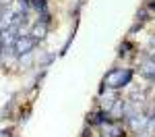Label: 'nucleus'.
<instances>
[{
	"label": "nucleus",
	"instance_id": "obj_9",
	"mask_svg": "<svg viewBox=\"0 0 155 137\" xmlns=\"http://www.w3.org/2000/svg\"><path fill=\"white\" fill-rule=\"evenodd\" d=\"M151 60H153V62H155V52H153V56H151Z\"/></svg>",
	"mask_w": 155,
	"mask_h": 137
},
{
	"label": "nucleus",
	"instance_id": "obj_7",
	"mask_svg": "<svg viewBox=\"0 0 155 137\" xmlns=\"http://www.w3.org/2000/svg\"><path fill=\"white\" fill-rule=\"evenodd\" d=\"M31 11H37L39 15H48L46 0H31Z\"/></svg>",
	"mask_w": 155,
	"mask_h": 137
},
{
	"label": "nucleus",
	"instance_id": "obj_2",
	"mask_svg": "<svg viewBox=\"0 0 155 137\" xmlns=\"http://www.w3.org/2000/svg\"><path fill=\"white\" fill-rule=\"evenodd\" d=\"M149 114H145V112H141V110H132V112H128V127H130L134 133H143L145 131V127H147V123H149Z\"/></svg>",
	"mask_w": 155,
	"mask_h": 137
},
{
	"label": "nucleus",
	"instance_id": "obj_4",
	"mask_svg": "<svg viewBox=\"0 0 155 137\" xmlns=\"http://www.w3.org/2000/svg\"><path fill=\"white\" fill-rule=\"evenodd\" d=\"M50 15H39V19H37L33 27H31V37L35 39V42H41V39H46L50 31Z\"/></svg>",
	"mask_w": 155,
	"mask_h": 137
},
{
	"label": "nucleus",
	"instance_id": "obj_8",
	"mask_svg": "<svg viewBox=\"0 0 155 137\" xmlns=\"http://www.w3.org/2000/svg\"><path fill=\"white\" fill-rule=\"evenodd\" d=\"M2 54H4V48H2V44H0V60H2Z\"/></svg>",
	"mask_w": 155,
	"mask_h": 137
},
{
	"label": "nucleus",
	"instance_id": "obj_1",
	"mask_svg": "<svg viewBox=\"0 0 155 137\" xmlns=\"http://www.w3.org/2000/svg\"><path fill=\"white\" fill-rule=\"evenodd\" d=\"M130 79H132V71H130V69H112V71L106 75L104 83H106V87L120 89V87L128 85Z\"/></svg>",
	"mask_w": 155,
	"mask_h": 137
},
{
	"label": "nucleus",
	"instance_id": "obj_3",
	"mask_svg": "<svg viewBox=\"0 0 155 137\" xmlns=\"http://www.w3.org/2000/svg\"><path fill=\"white\" fill-rule=\"evenodd\" d=\"M35 50V39L31 36H17L15 44H12V52L17 56H23V54H29Z\"/></svg>",
	"mask_w": 155,
	"mask_h": 137
},
{
	"label": "nucleus",
	"instance_id": "obj_5",
	"mask_svg": "<svg viewBox=\"0 0 155 137\" xmlns=\"http://www.w3.org/2000/svg\"><path fill=\"white\" fill-rule=\"evenodd\" d=\"M101 129H104V135H107V137H122L124 135V129L118 123H104Z\"/></svg>",
	"mask_w": 155,
	"mask_h": 137
},
{
	"label": "nucleus",
	"instance_id": "obj_6",
	"mask_svg": "<svg viewBox=\"0 0 155 137\" xmlns=\"http://www.w3.org/2000/svg\"><path fill=\"white\" fill-rule=\"evenodd\" d=\"M141 73H143V77H147L149 81H155V62L147 60L143 67H141Z\"/></svg>",
	"mask_w": 155,
	"mask_h": 137
}]
</instances>
